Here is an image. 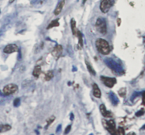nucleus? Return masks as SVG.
Masks as SVG:
<instances>
[{
  "instance_id": "nucleus-1",
  "label": "nucleus",
  "mask_w": 145,
  "mask_h": 135,
  "mask_svg": "<svg viewBox=\"0 0 145 135\" xmlns=\"http://www.w3.org/2000/svg\"><path fill=\"white\" fill-rule=\"evenodd\" d=\"M96 46L98 51L102 55H108L111 51V48L110 47L108 42L106 40L102 39V38H99L96 40Z\"/></svg>"
},
{
  "instance_id": "nucleus-2",
  "label": "nucleus",
  "mask_w": 145,
  "mask_h": 135,
  "mask_svg": "<svg viewBox=\"0 0 145 135\" xmlns=\"http://www.w3.org/2000/svg\"><path fill=\"white\" fill-rule=\"evenodd\" d=\"M104 62H106V65L111 70H113L117 74H122L123 72V69L121 67V65H119L118 63L115 62L114 60L111 58H106L105 59Z\"/></svg>"
},
{
  "instance_id": "nucleus-3",
  "label": "nucleus",
  "mask_w": 145,
  "mask_h": 135,
  "mask_svg": "<svg viewBox=\"0 0 145 135\" xmlns=\"http://www.w3.org/2000/svg\"><path fill=\"white\" fill-rule=\"evenodd\" d=\"M96 27L98 31L103 35L106 34L107 33V24L106 19L102 17H100L97 19L96 22Z\"/></svg>"
},
{
  "instance_id": "nucleus-4",
  "label": "nucleus",
  "mask_w": 145,
  "mask_h": 135,
  "mask_svg": "<svg viewBox=\"0 0 145 135\" xmlns=\"http://www.w3.org/2000/svg\"><path fill=\"white\" fill-rule=\"evenodd\" d=\"M115 0H101L100 4V9L103 13L108 12L110 9L113 6Z\"/></svg>"
},
{
  "instance_id": "nucleus-5",
  "label": "nucleus",
  "mask_w": 145,
  "mask_h": 135,
  "mask_svg": "<svg viewBox=\"0 0 145 135\" xmlns=\"http://www.w3.org/2000/svg\"><path fill=\"white\" fill-rule=\"evenodd\" d=\"M18 86L14 83H9L3 88V93L5 96H9L18 91Z\"/></svg>"
},
{
  "instance_id": "nucleus-6",
  "label": "nucleus",
  "mask_w": 145,
  "mask_h": 135,
  "mask_svg": "<svg viewBox=\"0 0 145 135\" xmlns=\"http://www.w3.org/2000/svg\"><path fill=\"white\" fill-rule=\"evenodd\" d=\"M103 123L104 127L106 128L109 132L112 134H116L117 130H115V122L113 120L111 119L109 121H106V120L103 119Z\"/></svg>"
},
{
  "instance_id": "nucleus-7",
  "label": "nucleus",
  "mask_w": 145,
  "mask_h": 135,
  "mask_svg": "<svg viewBox=\"0 0 145 135\" xmlns=\"http://www.w3.org/2000/svg\"><path fill=\"white\" fill-rule=\"evenodd\" d=\"M101 81L106 86L109 88H113L114 85L116 83L117 81L115 78H111V77H106V76H101Z\"/></svg>"
},
{
  "instance_id": "nucleus-8",
  "label": "nucleus",
  "mask_w": 145,
  "mask_h": 135,
  "mask_svg": "<svg viewBox=\"0 0 145 135\" xmlns=\"http://www.w3.org/2000/svg\"><path fill=\"white\" fill-rule=\"evenodd\" d=\"M62 50L63 49H62V45H57L53 48V49L52 50V55L54 57V59L57 60L60 58L62 54Z\"/></svg>"
},
{
  "instance_id": "nucleus-9",
  "label": "nucleus",
  "mask_w": 145,
  "mask_h": 135,
  "mask_svg": "<svg viewBox=\"0 0 145 135\" xmlns=\"http://www.w3.org/2000/svg\"><path fill=\"white\" fill-rule=\"evenodd\" d=\"M18 47L16 44H9L7 45L4 48V52L6 54H11L13 52H16L18 51Z\"/></svg>"
},
{
  "instance_id": "nucleus-10",
  "label": "nucleus",
  "mask_w": 145,
  "mask_h": 135,
  "mask_svg": "<svg viewBox=\"0 0 145 135\" xmlns=\"http://www.w3.org/2000/svg\"><path fill=\"white\" fill-rule=\"evenodd\" d=\"M100 111H101V114L103 117H106V118H111V117H113V114L112 112H111L108 110H107L105 106V105L102 104L100 105Z\"/></svg>"
},
{
  "instance_id": "nucleus-11",
  "label": "nucleus",
  "mask_w": 145,
  "mask_h": 135,
  "mask_svg": "<svg viewBox=\"0 0 145 135\" xmlns=\"http://www.w3.org/2000/svg\"><path fill=\"white\" fill-rule=\"evenodd\" d=\"M65 4V0H61L60 2L58 3V4L56 6V8L54 10V14L55 16H58L61 12H62L63 7Z\"/></svg>"
},
{
  "instance_id": "nucleus-12",
  "label": "nucleus",
  "mask_w": 145,
  "mask_h": 135,
  "mask_svg": "<svg viewBox=\"0 0 145 135\" xmlns=\"http://www.w3.org/2000/svg\"><path fill=\"white\" fill-rule=\"evenodd\" d=\"M93 94L95 98H100L101 97V91L96 83L93 84Z\"/></svg>"
},
{
  "instance_id": "nucleus-13",
  "label": "nucleus",
  "mask_w": 145,
  "mask_h": 135,
  "mask_svg": "<svg viewBox=\"0 0 145 135\" xmlns=\"http://www.w3.org/2000/svg\"><path fill=\"white\" fill-rule=\"evenodd\" d=\"M109 97H110V99H111V101L112 103L114 105H118V102H119V100H118V97H117V96L114 93L111 92V93L109 94Z\"/></svg>"
},
{
  "instance_id": "nucleus-14",
  "label": "nucleus",
  "mask_w": 145,
  "mask_h": 135,
  "mask_svg": "<svg viewBox=\"0 0 145 135\" xmlns=\"http://www.w3.org/2000/svg\"><path fill=\"white\" fill-rule=\"evenodd\" d=\"M40 74H41V67L40 66H36L33 71V75L36 78H38L40 75Z\"/></svg>"
},
{
  "instance_id": "nucleus-15",
  "label": "nucleus",
  "mask_w": 145,
  "mask_h": 135,
  "mask_svg": "<svg viewBox=\"0 0 145 135\" xmlns=\"http://www.w3.org/2000/svg\"><path fill=\"white\" fill-rule=\"evenodd\" d=\"M71 29H72V31L74 35H77V24L74 19H72L71 20Z\"/></svg>"
},
{
  "instance_id": "nucleus-16",
  "label": "nucleus",
  "mask_w": 145,
  "mask_h": 135,
  "mask_svg": "<svg viewBox=\"0 0 145 135\" xmlns=\"http://www.w3.org/2000/svg\"><path fill=\"white\" fill-rule=\"evenodd\" d=\"M11 129V127L9 125H0V133L8 132Z\"/></svg>"
},
{
  "instance_id": "nucleus-17",
  "label": "nucleus",
  "mask_w": 145,
  "mask_h": 135,
  "mask_svg": "<svg viewBox=\"0 0 145 135\" xmlns=\"http://www.w3.org/2000/svg\"><path fill=\"white\" fill-rule=\"evenodd\" d=\"M60 25L59 24V21H58V20L57 19H56V20H54V21H52L50 24L48 25V26L47 27V29H52V28H54V27H57V26H58Z\"/></svg>"
},
{
  "instance_id": "nucleus-18",
  "label": "nucleus",
  "mask_w": 145,
  "mask_h": 135,
  "mask_svg": "<svg viewBox=\"0 0 145 135\" xmlns=\"http://www.w3.org/2000/svg\"><path fill=\"white\" fill-rule=\"evenodd\" d=\"M53 76H54L53 72H52V71H48V72L46 73L45 76V80L46 81H50L52 79Z\"/></svg>"
},
{
  "instance_id": "nucleus-19",
  "label": "nucleus",
  "mask_w": 145,
  "mask_h": 135,
  "mask_svg": "<svg viewBox=\"0 0 145 135\" xmlns=\"http://www.w3.org/2000/svg\"><path fill=\"white\" fill-rule=\"evenodd\" d=\"M77 35L78 38H79V43L80 44L81 47H83V36H82V34L80 31H78L77 33Z\"/></svg>"
},
{
  "instance_id": "nucleus-20",
  "label": "nucleus",
  "mask_w": 145,
  "mask_h": 135,
  "mask_svg": "<svg viewBox=\"0 0 145 135\" xmlns=\"http://www.w3.org/2000/svg\"><path fill=\"white\" fill-rule=\"evenodd\" d=\"M86 67H87V68H88V72H89V73L91 74V75L93 76L96 75V72H95V70L93 69V67H92L91 65H89L88 62H86Z\"/></svg>"
},
{
  "instance_id": "nucleus-21",
  "label": "nucleus",
  "mask_w": 145,
  "mask_h": 135,
  "mask_svg": "<svg viewBox=\"0 0 145 135\" xmlns=\"http://www.w3.org/2000/svg\"><path fill=\"white\" fill-rule=\"evenodd\" d=\"M47 2V0H33L31 4L34 5H41Z\"/></svg>"
},
{
  "instance_id": "nucleus-22",
  "label": "nucleus",
  "mask_w": 145,
  "mask_h": 135,
  "mask_svg": "<svg viewBox=\"0 0 145 135\" xmlns=\"http://www.w3.org/2000/svg\"><path fill=\"white\" fill-rule=\"evenodd\" d=\"M55 119V117H54V116H52L51 117H50L49 119L47 120V127H49L50 125L52 124V122H54V120Z\"/></svg>"
},
{
  "instance_id": "nucleus-23",
  "label": "nucleus",
  "mask_w": 145,
  "mask_h": 135,
  "mask_svg": "<svg viewBox=\"0 0 145 135\" xmlns=\"http://www.w3.org/2000/svg\"><path fill=\"white\" fill-rule=\"evenodd\" d=\"M118 93H119V95L121 96V97H124V96H125V94H126V88H121Z\"/></svg>"
},
{
  "instance_id": "nucleus-24",
  "label": "nucleus",
  "mask_w": 145,
  "mask_h": 135,
  "mask_svg": "<svg viewBox=\"0 0 145 135\" xmlns=\"http://www.w3.org/2000/svg\"><path fill=\"white\" fill-rule=\"evenodd\" d=\"M116 134H120V135L125 134L124 129L122 128V127H119V128H118V130L116 131Z\"/></svg>"
},
{
  "instance_id": "nucleus-25",
  "label": "nucleus",
  "mask_w": 145,
  "mask_h": 135,
  "mask_svg": "<svg viewBox=\"0 0 145 135\" xmlns=\"http://www.w3.org/2000/svg\"><path fill=\"white\" fill-rule=\"evenodd\" d=\"M20 99L19 98H16L13 101V105L15 107H18L20 105Z\"/></svg>"
},
{
  "instance_id": "nucleus-26",
  "label": "nucleus",
  "mask_w": 145,
  "mask_h": 135,
  "mask_svg": "<svg viewBox=\"0 0 145 135\" xmlns=\"http://www.w3.org/2000/svg\"><path fill=\"white\" fill-rule=\"evenodd\" d=\"M144 110H140L139 112H137V113H136V115L137 116V117H140V116H141V115H142L143 114H144Z\"/></svg>"
},
{
  "instance_id": "nucleus-27",
  "label": "nucleus",
  "mask_w": 145,
  "mask_h": 135,
  "mask_svg": "<svg viewBox=\"0 0 145 135\" xmlns=\"http://www.w3.org/2000/svg\"><path fill=\"white\" fill-rule=\"evenodd\" d=\"M71 125H69L66 129H65V134H67V133H69V132L70 131V130H71Z\"/></svg>"
},
{
  "instance_id": "nucleus-28",
  "label": "nucleus",
  "mask_w": 145,
  "mask_h": 135,
  "mask_svg": "<svg viewBox=\"0 0 145 135\" xmlns=\"http://www.w3.org/2000/svg\"><path fill=\"white\" fill-rule=\"evenodd\" d=\"M143 97H142V102H143V104L145 105V91L143 93Z\"/></svg>"
},
{
  "instance_id": "nucleus-29",
  "label": "nucleus",
  "mask_w": 145,
  "mask_h": 135,
  "mask_svg": "<svg viewBox=\"0 0 145 135\" xmlns=\"http://www.w3.org/2000/svg\"><path fill=\"white\" fill-rule=\"evenodd\" d=\"M61 129H62V126H61V125H59V126L57 128V132H59L60 130H61Z\"/></svg>"
},
{
  "instance_id": "nucleus-30",
  "label": "nucleus",
  "mask_w": 145,
  "mask_h": 135,
  "mask_svg": "<svg viewBox=\"0 0 145 135\" xmlns=\"http://www.w3.org/2000/svg\"><path fill=\"white\" fill-rule=\"evenodd\" d=\"M9 3H10V4H11V3H13V2L15 1V0H9Z\"/></svg>"
},
{
  "instance_id": "nucleus-31",
  "label": "nucleus",
  "mask_w": 145,
  "mask_h": 135,
  "mask_svg": "<svg viewBox=\"0 0 145 135\" xmlns=\"http://www.w3.org/2000/svg\"><path fill=\"white\" fill-rule=\"evenodd\" d=\"M86 1V0H84V2H83V4H85Z\"/></svg>"
},
{
  "instance_id": "nucleus-32",
  "label": "nucleus",
  "mask_w": 145,
  "mask_h": 135,
  "mask_svg": "<svg viewBox=\"0 0 145 135\" xmlns=\"http://www.w3.org/2000/svg\"><path fill=\"white\" fill-rule=\"evenodd\" d=\"M0 95H1V94H0Z\"/></svg>"
}]
</instances>
